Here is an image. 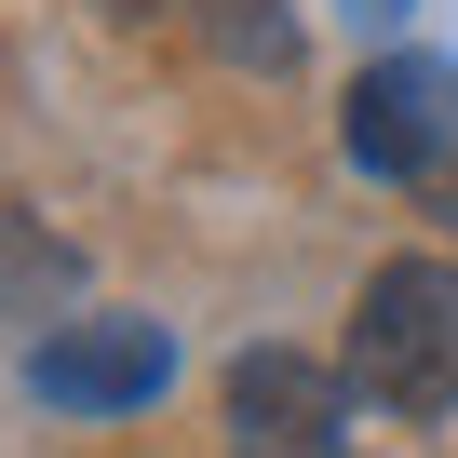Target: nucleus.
Returning <instances> with one entry per match:
<instances>
[{"instance_id":"obj_1","label":"nucleus","mask_w":458,"mask_h":458,"mask_svg":"<svg viewBox=\"0 0 458 458\" xmlns=\"http://www.w3.org/2000/svg\"><path fill=\"white\" fill-rule=\"evenodd\" d=\"M351 391L377 418H445L458 404V270L445 257H391L351 297Z\"/></svg>"},{"instance_id":"obj_2","label":"nucleus","mask_w":458,"mask_h":458,"mask_svg":"<svg viewBox=\"0 0 458 458\" xmlns=\"http://www.w3.org/2000/svg\"><path fill=\"white\" fill-rule=\"evenodd\" d=\"M229 418V458H351V364H310V351H243L216 391Z\"/></svg>"},{"instance_id":"obj_3","label":"nucleus","mask_w":458,"mask_h":458,"mask_svg":"<svg viewBox=\"0 0 458 458\" xmlns=\"http://www.w3.org/2000/svg\"><path fill=\"white\" fill-rule=\"evenodd\" d=\"M337 148L364 175H445L458 162V68L445 55H377L337 108Z\"/></svg>"},{"instance_id":"obj_4","label":"nucleus","mask_w":458,"mask_h":458,"mask_svg":"<svg viewBox=\"0 0 458 458\" xmlns=\"http://www.w3.org/2000/svg\"><path fill=\"white\" fill-rule=\"evenodd\" d=\"M162 377H175L162 324H122V310H81V324H41V337H28V391L68 404V418H122V404H148Z\"/></svg>"},{"instance_id":"obj_5","label":"nucleus","mask_w":458,"mask_h":458,"mask_svg":"<svg viewBox=\"0 0 458 458\" xmlns=\"http://www.w3.org/2000/svg\"><path fill=\"white\" fill-rule=\"evenodd\" d=\"M68 297H81V257L55 243L41 216H14V202H0V310H14V324H41V310H68Z\"/></svg>"},{"instance_id":"obj_6","label":"nucleus","mask_w":458,"mask_h":458,"mask_svg":"<svg viewBox=\"0 0 458 458\" xmlns=\"http://www.w3.org/2000/svg\"><path fill=\"white\" fill-rule=\"evenodd\" d=\"M202 41L229 68H297V14L284 0H202Z\"/></svg>"},{"instance_id":"obj_7","label":"nucleus","mask_w":458,"mask_h":458,"mask_svg":"<svg viewBox=\"0 0 458 458\" xmlns=\"http://www.w3.org/2000/svg\"><path fill=\"white\" fill-rule=\"evenodd\" d=\"M351 14H364V28H391V14H418V0H351Z\"/></svg>"},{"instance_id":"obj_8","label":"nucleus","mask_w":458,"mask_h":458,"mask_svg":"<svg viewBox=\"0 0 458 458\" xmlns=\"http://www.w3.org/2000/svg\"><path fill=\"white\" fill-rule=\"evenodd\" d=\"M431 202H445V216H458V162H445V175H431Z\"/></svg>"}]
</instances>
